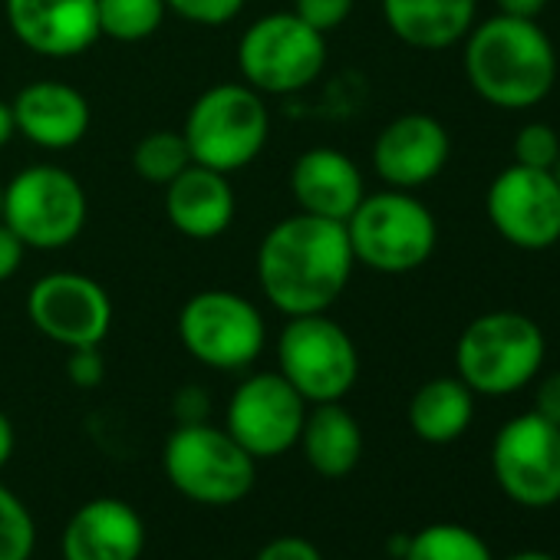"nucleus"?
<instances>
[{"label": "nucleus", "instance_id": "obj_7", "mask_svg": "<svg viewBox=\"0 0 560 560\" xmlns=\"http://www.w3.org/2000/svg\"><path fill=\"white\" fill-rule=\"evenodd\" d=\"M237 67L260 96L307 90L327 67V40L294 11L254 21L237 40Z\"/></svg>", "mask_w": 560, "mask_h": 560}, {"label": "nucleus", "instance_id": "obj_6", "mask_svg": "<svg viewBox=\"0 0 560 560\" xmlns=\"http://www.w3.org/2000/svg\"><path fill=\"white\" fill-rule=\"evenodd\" d=\"M257 458L247 455L228 429L208 422H182L162 452L172 488L208 508H228L250 494L257 478Z\"/></svg>", "mask_w": 560, "mask_h": 560}, {"label": "nucleus", "instance_id": "obj_23", "mask_svg": "<svg viewBox=\"0 0 560 560\" xmlns=\"http://www.w3.org/2000/svg\"><path fill=\"white\" fill-rule=\"evenodd\" d=\"M475 419V393L458 376H435L409 399V429L425 445H448L468 432Z\"/></svg>", "mask_w": 560, "mask_h": 560}, {"label": "nucleus", "instance_id": "obj_25", "mask_svg": "<svg viewBox=\"0 0 560 560\" xmlns=\"http://www.w3.org/2000/svg\"><path fill=\"white\" fill-rule=\"evenodd\" d=\"M191 165V152L182 132L175 129H155L145 132L136 149H132V168L139 178H145L149 185H168L175 182L185 168Z\"/></svg>", "mask_w": 560, "mask_h": 560}, {"label": "nucleus", "instance_id": "obj_20", "mask_svg": "<svg viewBox=\"0 0 560 560\" xmlns=\"http://www.w3.org/2000/svg\"><path fill=\"white\" fill-rule=\"evenodd\" d=\"M234 188L228 175L191 162L175 182L165 185V214L185 237L211 241L234 221Z\"/></svg>", "mask_w": 560, "mask_h": 560}, {"label": "nucleus", "instance_id": "obj_24", "mask_svg": "<svg viewBox=\"0 0 560 560\" xmlns=\"http://www.w3.org/2000/svg\"><path fill=\"white\" fill-rule=\"evenodd\" d=\"M402 560H494L488 540L465 524H429L409 534Z\"/></svg>", "mask_w": 560, "mask_h": 560}, {"label": "nucleus", "instance_id": "obj_3", "mask_svg": "<svg viewBox=\"0 0 560 560\" xmlns=\"http://www.w3.org/2000/svg\"><path fill=\"white\" fill-rule=\"evenodd\" d=\"M547 357L537 320L521 311H488L475 317L455 343V376L475 396H514L530 386Z\"/></svg>", "mask_w": 560, "mask_h": 560}, {"label": "nucleus", "instance_id": "obj_39", "mask_svg": "<svg viewBox=\"0 0 560 560\" xmlns=\"http://www.w3.org/2000/svg\"><path fill=\"white\" fill-rule=\"evenodd\" d=\"M504 560H557V557L547 553V550H517V553H511Z\"/></svg>", "mask_w": 560, "mask_h": 560}, {"label": "nucleus", "instance_id": "obj_31", "mask_svg": "<svg viewBox=\"0 0 560 560\" xmlns=\"http://www.w3.org/2000/svg\"><path fill=\"white\" fill-rule=\"evenodd\" d=\"M67 373H70V383H73V386H80V389H93V386H100V383H103V376H106V363H103L100 347H77V350H70Z\"/></svg>", "mask_w": 560, "mask_h": 560}, {"label": "nucleus", "instance_id": "obj_15", "mask_svg": "<svg viewBox=\"0 0 560 560\" xmlns=\"http://www.w3.org/2000/svg\"><path fill=\"white\" fill-rule=\"evenodd\" d=\"M452 139L448 129L429 113L396 116L380 129L373 142V168L389 188H422L439 178L448 165Z\"/></svg>", "mask_w": 560, "mask_h": 560}, {"label": "nucleus", "instance_id": "obj_37", "mask_svg": "<svg viewBox=\"0 0 560 560\" xmlns=\"http://www.w3.org/2000/svg\"><path fill=\"white\" fill-rule=\"evenodd\" d=\"M14 445H18V435H14V422L0 412V468H4L14 455Z\"/></svg>", "mask_w": 560, "mask_h": 560}, {"label": "nucleus", "instance_id": "obj_33", "mask_svg": "<svg viewBox=\"0 0 560 560\" xmlns=\"http://www.w3.org/2000/svg\"><path fill=\"white\" fill-rule=\"evenodd\" d=\"M534 412L544 416L547 422L560 425V370L537 380V389H534Z\"/></svg>", "mask_w": 560, "mask_h": 560}, {"label": "nucleus", "instance_id": "obj_22", "mask_svg": "<svg viewBox=\"0 0 560 560\" xmlns=\"http://www.w3.org/2000/svg\"><path fill=\"white\" fill-rule=\"evenodd\" d=\"M298 445L317 475L347 478L363 458V429L343 402H317L307 409Z\"/></svg>", "mask_w": 560, "mask_h": 560}, {"label": "nucleus", "instance_id": "obj_8", "mask_svg": "<svg viewBox=\"0 0 560 560\" xmlns=\"http://www.w3.org/2000/svg\"><path fill=\"white\" fill-rule=\"evenodd\" d=\"M86 191L67 168L31 165L4 185V221L27 250L70 247L86 228Z\"/></svg>", "mask_w": 560, "mask_h": 560}, {"label": "nucleus", "instance_id": "obj_21", "mask_svg": "<svg viewBox=\"0 0 560 560\" xmlns=\"http://www.w3.org/2000/svg\"><path fill=\"white\" fill-rule=\"evenodd\" d=\"M478 0H383V18L396 40L416 50H448L475 27Z\"/></svg>", "mask_w": 560, "mask_h": 560}, {"label": "nucleus", "instance_id": "obj_29", "mask_svg": "<svg viewBox=\"0 0 560 560\" xmlns=\"http://www.w3.org/2000/svg\"><path fill=\"white\" fill-rule=\"evenodd\" d=\"M247 0H165V8L172 14H178L188 24L198 27H221L231 24L241 11H244Z\"/></svg>", "mask_w": 560, "mask_h": 560}, {"label": "nucleus", "instance_id": "obj_17", "mask_svg": "<svg viewBox=\"0 0 560 560\" xmlns=\"http://www.w3.org/2000/svg\"><path fill=\"white\" fill-rule=\"evenodd\" d=\"M142 550V514L122 498L86 501L63 530V560H139Z\"/></svg>", "mask_w": 560, "mask_h": 560}, {"label": "nucleus", "instance_id": "obj_10", "mask_svg": "<svg viewBox=\"0 0 560 560\" xmlns=\"http://www.w3.org/2000/svg\"><path fill=\"white\" fill-rule=\"evenodd\" d=\"M182 347L211 370H247L267 343L260 311L234 291H201L178 314Z\"/></svg>", "mask_w": 560, "mask_h": 560}, {"label": "nucleus", "instance_id": "obj_16", "mask_svg": "<svg viewBox=\"0 0 560 560\" xmlns=\"http://www.w3.org/2000/svg\"><path fill=\"white\" fill-rule=\"evenodd\" d=\"M14 37L50 60L86 54L100 40L96 0H4Z\"/></svg>", "mask_w": 560, "mask_h": 560}, {"label": "nucleus", "instance_id": "obj_27", "mask_svg": "<svg viewBox=\"0 0 560 560\" xmlns=\"http://www.w3.org/2000/svg\"><path fill=\"white\" fill-rule=\"evenodd\" d=\"M37 547V524L31 508L0 485V560H31Z\"/></svg>", "mask_w": 560, "mask_h": 560}, {"label": "nucleus", "instance_id": "obj_41", "mask_svg": "<svg viewBox=\"0 0 560 560\" xmlns=\"http://www.w3.org/2000/svg\"><path fill=\"white\" fill-rule=\"evenodd\" d=\"M0 211H4V185H0Z\"/></svg>", "mask_w": 560, "mask_h": 560}, {"label": "nucleus", "instance_id": "obj_38", "mask_svg": "<svg viewBox=\"0 0 560 560\" xmlns=\"http://www.w3.org/2000/svg\"><path fill=\"white\" fill-rule=\"evenodd\" d=\"M18 136V122H14V106L0 100V149H4L11 139Z\"/></svg>", "mask_w": 560, "mask_h": 560}, {"label": "nucleus", "instance_id": "obj_30", "mask_svg": "<svg viewBox=\"0 0 560 560\" xmlns=\"http://www.w3.org/2000/svg\"><path fill=\"white\" fill-rule=\"evenodd\" d=\"M353 4L357 0H294V14L327 37L353 14Z\"/></svg>", "mask_w": 560, "mask_h": 560}, {"label": "nucleus", "instance_id": "obj_11", "mask_svg": "<svg viewBox=\"0 0 560 560\" xmlns=\"http://www.w3.org/2000/svg\"><path fill=\"white\" fill-rule=\"evenodd\" d=\"M491 475L508 501L521 508H550L560 501V425L521 412L508 419L491 442Z\"/></svg>", "mask_w": 560, "mask_h": 560}, {"label": "nucleus", "instance_id": "obj_26", "mask_svg": "<svg viewBox=\"0 0 560 560\" xmlns=\"http://www.w3.org/2000/svg\"><path fill=\"white\" fill-rule=\"evenodd\" d=\"M96 4H100V37L119 44L149 40L168 14L165 0H96Z\"/></svg>", "mask_w": 560, "mask_h": 560}, {"label": "nucleus", "instance_id": "obj_19", "mask_svg": "<svg viewBox=\"0 0 560 560\" xmlns=\"http://www.w3.org/2000/svg\"><path fill=\"white\" fill-rule=\"evenodd\" d=\"M291 195L304 214L347 224L357 205L366 198L360 165L340 149H307L291 168Z\"/></svg>", "mask_w": 560, "mask_h": 560}, {"label": "nucleus", "instance_id": "obj_1", "mask_svg": "<svg viewBox=\"0 0 560 560\" xmlns=\"http://www.w3.org/2000/svg\"><path fill=\"white\" fill-rule=\"evenodd\" d=\"M353 267L347 224L304 211L277 221L257 247V284L284 317L327 314L350 288Z\"/></svg>", "mask_w": 560, "mask_h": 560}, {"label": "nucleus", "instance_id": "obj_4", "mask_svg": "<svg viewBox=\"0 0 560 560\" xmlns=\"http://www.w3.org/2000/svg\"><path fill=\"white\" fill-rule=\"evenodd\" d=\"M347 237L357 264L399 277L419 270L439 247V221L412 191L386 188L366 195L347 218Z\"/></svg>", "mask_w": 560, "mask_h": 560}, {"label": "nucleus", "instance_id": "obj_34", "mask_svg": "<svg viewBox=\"0 0 560 560\" xmlns=\"http://www.w3.org/2000/svg\"><path fill=\"white\" fill-rule=\"evenodd\" d=\"M24 254H27V244L4 221H0V284H4V280H11L21 270Z\"/></svg>", "mask_w": 560, "mask_h": 560}, {"label": "nucleus", "instance_id": "obj_9", "mask_svg": "<svg viewBox=\"0 0 560 560\" xmlns=\"http://www.w3.org/2000/svg\"><path fill=\"white\" fill-rule=\"evenodd\" d=\"M277 373L307 399V406L340 402L360 380V350L327 314L291 317L277 340Z\"/></svg>", "mask_w": 560, "mask_h": 560}, {"label": "nucleus", "instance_id": "obj_13", "mask_svg": "<svg viewBox=\"0 0 560 560\" xmlns=\"http://www.w3.org/2000/svg\"><path fill=\"white\" fill-rule=\"evenodd\" d=\"M485 211L498 237L517 250L537 254L560 244V188L553 172L511 162L491 178Z\"/></svg>", "mask_w": 560, "mask_h": 560}, {"label": "nucleus", "instance_id": "obj_2", "mask_svg": "<svg viewBox=\"0 0 560 560\" xmlns=\"http://www.w3.org/2000/svg\"><path fill=\"white\" fill-rule=\"evenodd\" d=\"M465 80L494 109H534L553 93L557 50L537 21L494 14L465 37Z\"/></svg>", "mask_w": 560, "mask_h": 560}, {"label": "nucleus", "instance_id": "obj_35", "mask_svg": "<svg viewBox=\"0 0 560 560\" xmlns=\"http://www.w3.org/2000/svg\"><path fill=\"white\" fill-rule=\"evenodd\" d=\"M175 412H178V425L182 422H205V412H208V396L198 389V386H188L178 393L175 399Z\"/></svg>", "mask_w": 560, "mask_h": 560}, {"label": "nucleus", "instance_id": "obj_40", "mask_svg": "<svg viewBox=\"0 0 560 560\" xmlns=\"http://www.w3.org/2000/svg\"><path fill=\"white\" fill-rule=\"evenodd\" d=\"M550 172H553V178H557V188H560V159H557V165H553Z\"/></svg>", "mask_w": 560, "mask_h": 560}, {"label": "nucleus", "instance_id": "obj_32", "mask_svg": "<svg viewBox=\"0 0 560 560\" xmlns=\"http://www.w3.org/2000/svg\"><path fill=\"white\" fill-rule=\"evenodd\" d=\"M254 560H324V553L317 550V544H311L307 537L298 534H284V537H273L267 540Z\"/></svg>", "mask_w": 560, "mask_h": 560}, {"label": "nucleus", "instance_id": "obj_28", "mask_svg": "<svg viewBox=\"0 0 560 560\" xmlns=\"http://www.w3.org/2000/svg\"><path fill=\"white\" fill-rule=\"evenodd\" d=\"M511 152H514L517 165L550 172L557 165V159H560V136L547 122H527V126L517 129V136L511 142Z\"/></svg>", "mask_w": 560, "mask_h": 560}, {"label": "nucleus", "instance_id": "obj_14", "mask_svg": "<svg viewBox=\"0 0 560 560\" xmlns=\"http://www.w3.org/2000/svg\"><path fill=\"white\" fill-rule=\"evenodd\" d=\"M31 324L54 343L100 347L113 327V301L100 280L73 270H57L40 277L27 298Z\"/></svg>", "mask_w": 560, "mask_h": 560}, {"label": "nucleus", "instance_id": "obj_12", "mask_svg": "<svg viewBox=\"0 0 560 560\" xmlns=\"http://www.w3.org/2000/svg\"><path fill=\"white\" fill-rule=\"evenodd\" d=\"M307 399L280 376L254 373L228 399L224 429L254 458H277L301 442Z\"/></svg>", "mask_w": 560, "mask_h": 560}, {"label": "nucleus", "instance_id": "obj_5", "mask_svg": "<svg viewBox=\"0 0 560 560\" xmlns=\"http://www.w3.org/2000/svg\"><path fill=\"white\" fill-rule=\"evenodd\" d=\"M182 136L188 142L191 162L231 175L247 168L264 152L270 113L264 96L247 83H221L195 100Z\"/></svg>", "mask_w": 560, "mask_h": 560}, {"label": "nucleus", "instance_id": "obj_18", "mask_svg": "<svg viewBox=\"0 0 560 560\" xmlns=\"http://www.w3.org/2000/svg\"><path fill=\"white\" fill-rule=\"evenodd\" d=\"M14 122L18 132L50 152L73 149L90 132V103L86 96L60 80H37L18 93Z\"/></svg>", "mask_w": 560, "mask_h": 560}, {"label": "nucleus", "instance_id": "obj_36", "mask_svg": "<svg viewBox=\"0 0 560 560\" xmlns=\"http://www.w3.org/2000/svg\"><path fill=\"white\" fill-rule=\"evenodd\" d=\"M547 4H550V0H498V14L537 21V14L547 11Z\"/></svg>", "mask_w": 560, "mask_h": 560}]
</instances>
